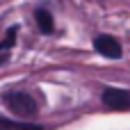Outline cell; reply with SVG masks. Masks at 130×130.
I'll return each instance as SVG.
<instances>
[{"label":"cell","mask_w":130,"mask_h":130,"mask_svg":"<svg viewBox=\"0 0 130 130\" xmlns=\"http://www.w3.org/2000/svg\"><path fill=\"white\" fill-rule=\"evenodd\" d=\"M2 101H5V105H7V110H11L18 119H30V117H34V114L39 112L37 101H34L27 91H7V94L2 96Z\"/></svg>","instance_id":"1"},{"label":"cell","mask_w":130,"mask_h":130,"mask_svg":"<svg viewBox=\"0 0 130 130\" xmlns=\"http://www.w3.org/2000/svg\"><path fill=\"white\" fill-rule=\"evenodd\" d=\"M94 48H96L101 55L110 57V59H119V57H121V43H119L114 37H110V34L96 37V39H94Z\"/></svg>","instance_id":"3"},{"label":"cell","mask_w":130,"mask_h":130,"mask_svg":"<svg viewBox=\"0 0 130 130\" xmlns=\"http://www.w3.org/2000/svg\"><path fill=\"white\" fill-rule=\"evenodd\" d=\"M34 21H37V27H39L43 34H50V32L55 30V21H53V16H50L48 9H37V11H34Z\"/></svg>","instance_id":"5"},{"label":"cell","mask_w":130,"mask_h":130,"mask_svg":"<svg viewBox=\"0 0 130 130\" xmlns=\"http://www.w3.org/2000/svg\"><path fill=\"white\" fill-rule=\"evenodd\" d=\"M16 34H18V27L16 25H11L9 30H7V34H5V39L0 41V50H9L14 43H16Z\"/></svg>","instance_id":"6"},{"label":"cell","mask_w":130,"mask_h":130,"mask_svg":"<svg viewBox=\"0 0 130 130\" xmlns=\"http://www.w3.org/2000/svg\"><path fill=\"white\" fill-rule=\"evenodd\" d=\"M0 130H48L39 123H27V121H11L7 117H0Z\"/></svg>","instance_id":"4"},{"label":"cell","mask_w":130,"mask_h":130,"mask_svg":"<svg viewBox=\"0 0 130 130\" xmlns=\"http://www.w3.org/2000/svg\"><path fill=\"white\" fill-rule=\"evenodd\" d=\"M103 103L110 110H130V89H117V87H107L103 91Z\"/></svg>","instance_id":"2"}]
</instances>
